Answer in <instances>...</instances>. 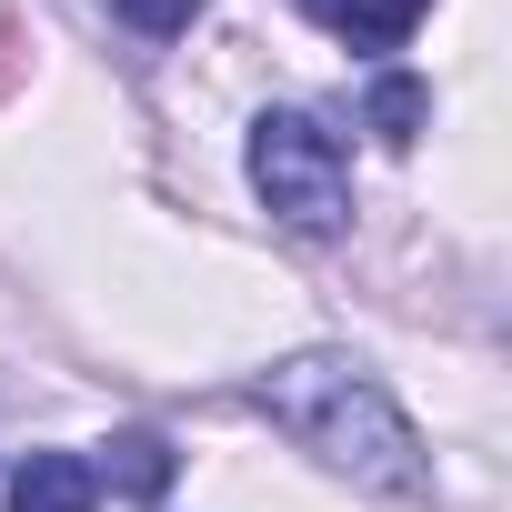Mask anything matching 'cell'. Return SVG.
I'll list each match as a JSON object with an SVG mask.
<instances>
[{"instance_id":"1","label":"cell","mask_w":512,"mask_h":512,"mask_svg":"<svg viewBox=\"0 0 512 512\" xmlns=\"http://www.w3.org/2000/svg\"><path fill=\"white\" fill-rule=\"evenodd\" d=\"M262 402L312 462L372 482V492H422V432L402 422V402L382 392V372H362L352 352H292L251 382Z\"/></svg>"},{"instance_id":"6","label":"cell","mask_w":512,"mask_h":512,"mask_svg":"<svg viewBox=\"0 0 512 512\" xmlns=\"http://www.w3.org/2000/svg\"><path fill=\"white\" fill-rule=\"evenodd\" d=\"M422 121H432V91H422L412 71H382V81H372V131H382L392 151H412Z\"/></svg>"},{"instance_id":"5","label":"cell","mask_w":512,"mask_h":512,"mask_svg":"<svg viewBox=\"0 0 512 512\" xmlns=\"http://www.w3.org/2000/svg\"><path fill=\"white\" fill-rule=\"evenodd\" d=\"M171 472H181V462H171V442H161V432H121V442H111V462H91V482H111V492H131V502H161V492H171Z\"/></svg>"},{"instance_id":"4","label":"cell","mask_w":512,"mask_h":512,"mask_svg":"<svg viewBox=\"0 0 512 512\" xmlns=\"http://www.w3.org/2000/svg\"><path fill=\"white\" fill-rule=\"evenodd\" d=\"M91 502H101V482L81 452H31L11 472V512H91Z\"/></svg>"},{"instance_id":"3","label":"cell","mask_w":512,"mask_h":512,"mask_svg":"<svg viewBox=\"0 0 512 512\" xmlns=\"http://www.w3.org/2000/svg\"><path fill=\"white\" fill-rule=\"evenodd\" d=\"M302 11H312L332 41H352V51H402V41L422 31L432 0H302Z\"/></svg>"},{"instance_id":"7","label":"cell","mask_w":512,"mask_h":512,"mask_svg":"<svg viewBox=\"0 0 512 512\" xmlns=\"http://www.w3.org/2000/svg\"><path fill=\"white\" fill-rule=\"evenodd\" d=\"M121 21H131L141 41H171V31H191V21H201V0H121Z\"/></svg>"},{"instance_id":"2","label":"cell","mask_w":512,"mask_h":512,"mask_svg":"<svg viewBox=\"0 0 512 512\" xmlns=\"http://www.w3.org/2000/svg\"><path fill=\"white\" fill-rule=\"evenodd\" d=\"M251 191L292 231H342L352 221V151L312 111H262L251 121Z\"/></svg>"}]
</instances>
